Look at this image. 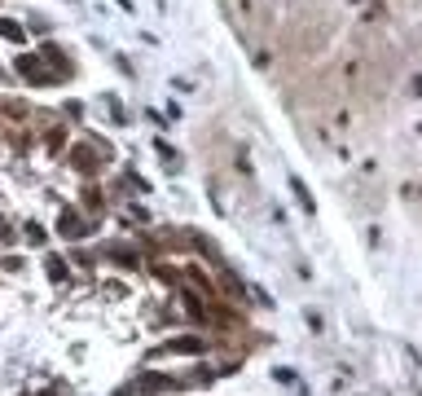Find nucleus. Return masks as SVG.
Returning <instances> with one entry per match:
<instances>
[{
	"instance_id": "6",
	"label": "nucleus",
	"mask_w": 422,
	"mask_h": 396,
	"mask_svg": "<svg viewBox=\"0 0 422 396\" xmlns=\"http://www.w3.org/2000/svg\"><path fill=\"white\" fill-rule=\"evenodd\" d=\"M180 299H185V308H189V317H194V321H207V308H202V299L194 291H180Z\"/></svg>"
},
{
	"instance_id": "7",
	"label": "nucleus",
	"mask_w": 422,
	"mask_h": 396,
	"mask_svg": "<svg viewBox=\"0 0 422 396\" xmlns=\"http://www.w3.org/2000/svg\"><path fill=\"white\" fill-rule=\"evenodd\" d=\"M167 348H172V352H202V339H194V334H185V339H172Z\"/></svg>"
},
{
	"instance_id": "2",
	"label": "nucleus",
	"mask_w": 422,
	"mask_h": 396,
	"mask_svg": "<svg viewBox=\"0 0 422 396\" xmlns=\"http://www.w3.org/2000/svg\"><path fill=\"white\" fill-rule=\"evenodd\" d=\"M57 234H62V238H84V234H88V220H84L79 211H62V220H57Z\"/></svg>"
},
{
	"instance_id": "1",
	"label": "nucleus",
	"mask_w": 422,
	"mask_h": 396,
	"mask_svg": "<svg viewBox=\"0 0 422 396\" xmlns=\"http://www.w3.org/2000/svg\"><path fill=\"white\" fill-rule=\"evenodd\" d=\"M18 75H27L31 84H44V88H49V84H57V79H62V75H53V70L49 66H44V57H35V53H22L18 57Z\"/></svg>"
},
{
	"instance_id": "8",
	"label": "nucleus",
	"mask_w": 422,
	"mask_h": 396,
	"mask_svg": "<svg viewBox=\"0 0 422 396\" xmlns=\"http://www.w3.org/2000/svg\"><path fill=\"white\" fill-rule=\"evenodd\" d=\"M0 35H5L9 44H22V27H18V22H9V18H0Z\"/></svg>"
},
{
	"instance_id": "3",
	"label": "nucleus",
	"mask_w": 422,
	"mask_h": 396,
	"mask_svg": "<svg viewBox=\"0 0 422 396\" xmlns=\"http://www.w3.org/2000/svg\"><path fill=\"white\" fill-rule=\"evenodd\" d=\"M137 388L146 392V396H150V392H172V388H176V379H172V375H141Z\"/></svg>"
},
{
	"instance_id": "4",
	"label": "nucleus",
	"mask_w": 422,
	"mask_h": 396,
	"mask_svg": "<svg viewBox=\"0 0 422 396\" xmlns=\"http://www.w3.org/2000/svg\"><path fill=\"white\" fill-rule=\"evenodd\" d=\"M70 163H75L79 172H93V167H97V154H93V146H75V154H70Z\"/></svg>"
},
{
	"instance_id": "5",
	"label": "nucleus",
	"mask_w": 422,
	"mask_h": 396,
	"mask_svg": "<svg viewBox=\"0 0 422 396\" xmlns=\"http://www.w3.org/2000/svg\"><path fill=\"white\" fill-rule=\"evenodd\" d=\"M40 57H49L57 75H66V70H70V62H66V57H62V49H57V44H44V49H40Z\"/></svg>"
}]
</instances>
